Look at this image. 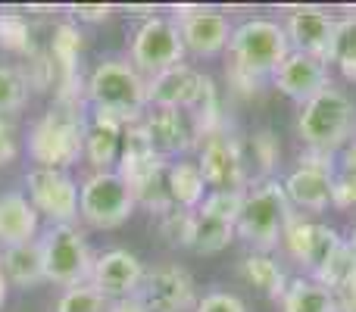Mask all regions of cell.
Returning a JSON list of instances; mask_svg holds the SVG:
<instances>
[{"label":"cell","instance_id":"cell-1","mask_svg":"<svg viewBox=\"0 0 356 312\" xmlns=\"http://www.w3.org/2000/svg\"><path fill=\"white\" fill-rule=\"evenodd\" d=\"M88 138V113L75 104L56 100L47 113L35 122L29 135V156L44 169H63L75 165L85 156Z\"/></svg>","mask_w":356,"mask_h":312},{"label":"cell","instance_id":"cell-2","mask_svg":"<svg viewBox=\"0 0 356 312\" xmlns=\"http://www.w3.org/2000/svg\"><path fill=\"white\" fill-rule=\"evenodd\" d=\"M288 54V31L275 19H244L241 25H234L228 38V69L253 81L272 79V72L282 66Z\"/></svg>","mask_w":356,"mask_h":312},{"label":"cell","instance_id":"cell-3","mask_svg":"<svg viewBox=\"0 0 356 312\" xmlns=\"http://www.w3.org/2000/svg\"><path fill=\"white\" fill-rule=\"evenodd\" d=\"M85 97L97 110L116 113L125 122H138L147 110V79L129 60H104L88 75Z\"/></svg>","mask_w":356,"mask_h":312},{"label":"cell","instance_id":"cell-4","mask_svg":"<svg viewBox=\"0 0 356 312\" xmlns=\"http://www.w3.org/2000/svg\"><path fill=\"white\" fill-rule=\"evenodd\" d=\"M291 215L294 213H291L284 184L275 181V178H266V181H259L257 188H250L244 194V206H241L234 231L257 253H269L272 247L282 244L284 225H288Z\"/></svg>","mask_w":356,"mask_h":312},{"label":"cell","instance_id":"cell-5","mask_svg":"<svg viewBox=\"0 0 356 312\" xmlns=\"http://www.w3.org/2000/svg\"><path fill=\"white\" fill-rule=\"evenodd\" d=\"M356 125V110L344 91L328 85L316 97H309L300 106V119H297V131H300L307 150H322V154H334L350 141V131Z\"/></svg>","mask_w":356,"mask_h":312},{"label":"cell","instance_id":"cell-6","mask_svg":"<svg viewBox=\"0 0 356 312\" xmlns=\"http://www.w3.org/2000/svg\"><path fill=\"white\" fill-rule=\"evenodd\" d=\"M41 256H44V275L47 281L60 288H79L91 284L94 256L88 250L85 231L75 225H50L41 238Z\"/></svg>","mask_w":356,"mask_h":312},{"label":"cell","instance_id":"cell-7","mask_svg":"<svg viewBox=\"0 0 356 312\" xmlns=\"http://www.w3.org/2000/svg\"><path fill=\"white\" fill-rule=\"evenodd\" d=\"M135 197L116 172H94L79 188V215L91 228H119L129 222Z\"/></svg>","mask_w":356,"mask_h":312},{"label":"cell","instance_id":"cell-8","mask_svg":"<svg viewBox=\"0 0 356 312\" xmlns=\"http://www.w3.org/2000/svg\"><path fill=\"white\" fill-rule=\"evenodd\" d=\"M178 63H184V44L175 19L166 16L144 19L138 25L135 38H131V66L141 75L154 79V75L166 72Z\"/></svg>","mask_w":356,"mask_h":312},{"label":"cell","instance_id":"cell-9","mask_svg":"<svg viewBox=\"0 0 356 312\" xmlns=\"http://www.w3.org/2000/svg\"><path fill=\"white\" fill-rule=\"evenodd\" d=\"M25 188H29V200L38 209V215H47L54 225H72L79 215V184L69 172L63 169H35L25 175Z\"/></svg>","mask_w":356,"mask_h":312},{"label":"cell","instance_id":"cell-10","mask_svg":"<svg viewBox=\"0 0 356 312\" xmlns=\"http://www.w3.org/2000/svg\"><path fill=\"white\" fill-rule=\"evenodd\" d=\"M147 312H194L197 309V284L188 269L169 263L156 265L141 281L135 297Z\"/></svg>","mask_w":356,"mask_h":312},{"label":"cell","instance_id":"cell-11","mask_svg":"<svg viewBox=\"0 0 356 312\" xmlns=\"http://www.w3.org/2000/svg\"><path fill=\"white\" fill-rule=\"evenodd\" d=\"M203 172V181L213 190H247V169L241 144L228 135L225 129L209 135L200 141V159H197Z\"/></svg>","mask_w":356,"mask_h":312},{"label":"cell","instance_id":"cell-12","mask_svg":"<svg viewBox=\"0 0 356 312\" xmlns=\"http://www.w3.org/2000/svg\"><path fill=\"white\" fill-rule=\"evenodd\" d=\"M209 75L197 72L188 63L166 69V72L147 79V106L150 110H184L191 113L200 104L203 91H207Z\"/></svg>","mask_w":356,"mask_h":312},{"label":"cell","instance_id":"cell-13","mask_svg":"<svg viewBox=\"0 0 356 312\" xmlns=\"http://www.w3.org/2000/svg\"><path fill=\"white\" fill-rule=\"evenodd\" d=\"M144 265L135 253L129 250H106L104 256L94 259V272H91V288L97 294H104L110 303H122V300H135L138 290L144 281Z\"/></svg>","mask_w":356,"mask_h":312},{"label":"cell","instance_id":"cell-14","mask_svg":"<svg viewBox=\"0 0 356 312\" xmlns=\"http://www.w3.org/2000/svg\"><path fill=\"white\" fill-rule=\"evenodd\" d=\"M175 25L181 31L184 54L191 56H216L228 47L232 38V22L228 16L203 6H181L175 16Z\"/></svg>","mask_w":356,"mask_h":312},{"label":"cell","instance_id":"cell-15","mask_svg":"<svg viewBox=\"0 0 356 312\" xmlns=\"http://www.w3.org/2000/svg\"><path fill=\"white\" fill-rule=\"evenodd\" d=\"M282 244H284V250L291 253L294 263H300L303 269L316 272L344 240H341V234L334 231V228L319 225V222H309V219H303V215L294 213L288 219V225H284Z\"/></svg>","mask_w":356,"mask_h":312},{"label":"cell","instance_id":"cell-16","mask_svg":"<svg viewBox=\"0 0 356 312\" xmlns=\"http://www.w3.org/2000/svg\"><path fill=\"white\" fill-rule=\"evenodd\" d=\"M284 31H288L291 50L332 63L334 35H338V19L332 13L316 10V6H300V10L291 13Z\"/></svg>","mask_w":356,"mask_h":312},{"label":"cell","instance_id":"cell-17","mask_svg":"<svg viewBox=\"0 0 356 312\" xmlns=\"http://www.w3.org/2000/svg\"><path fill=\"white\" fill-rule=\"evenodd\" d=\"M272 85H275L284 97L297 100V104L303 106L309 97H316L319 91H325L332 81H328L325 60H316V56L291 50V54L284 56L282 66L272 72Z\"/></svg>","mask_w":356,"mask_h":312},{"label":"cell","instance_id":"cell-18","mask_svg":"<svg viewBox=\"0 0 356 312\" xmlns=\"http://www.w3.org/2000/svg\"><path fill=\"white\" fill-rule=\"evenodd\" d=\"M144 129L150 135L156 154H188L191 147H200L194 119L184 110H150L144 113Z\"/></svg>","mask_w":356,"mask_h":312},{"label":"cell","instance_id":"cell-19","mask_svg":"<svg viewBox=\"0 0 356 312\" xmlns=\"http://www.w3.org/2000/svg\"><path fill=\"white\" fill-rule=\"evenodd\" d=\"M125 119H119L116 113H106L91 106L88 113V138H85V156L97 172H106V165L116 163L122 154V131Z\"/></svg>","mask_w":356,"mask_h":312},{"label":"cell","instance_id":"cell-20","mask_svg":"<svg viewBox=\"0 0 356 312\" xmlns=\"http://www.w3.org/2000/svg\"><path fill=\"white\" fill-rule=\"evenodd\" d=\"M38 209L19 190L0 194V250L16 244H29L38 234Z\"/></svg>","mask_w":356,"mask_h":312},{"label":"cell","instance_id":"cell-21","mask_svg":"<svg viewBox=\"0 0 356 312\" xmlns=\"http://www.w3.org/2000/svg\"><path fill=\"white\" fill-rule=\"evenodd\" d=\"M332 181H334L332 172L297 165L282 184H284V194H288L291 206L307 209V213H322L332 203Z\"/></svg>","mask_w":356,"mask_h":312},{"label":"cell","instance_id":"cell-22","mask_svg":"<svg viewBox=\"0 0 356 312\" xmlns=\"http://www.w3.org/2000/svg\"><path fill=\"white\" fill-rule=\"evenodd\" d=\"M0 272H3L6 284H16V288H38V284H44L47 275H44L41 240L3 247L0 250Z\"/></svg>","mask_w":356,"mask_h":312},{"label":"cell","instance_id":"cell-23","mask_svg":"<svg viewBox=\"0 0 356 312\" xmlns=\"http://www.w3.org/2000/svg\"><path fill=\"white\" fill-rule=\"evenodd\" d=\"M166 194L172 200V206L178 209H191L197 213L207 197V181H203V172L197 163L188 159H178L166 169Z\"/></svg>","mask_w":356,"mask_h":312},{"label":"cell","instance_id":"cell-24","mask_svg":"<svg viewBox=\"0 0 356 312\" xmlns=\"http://www.w3.org/2000/svg\"><path fill=\"white\" fill-rule=\"evenodd\" d=\"M282 312H338V300H334V290H328L316 278H297V281H288Z\"/></svg>","mask_w":356,"mask_h":312},{"label":"cell","instance_id":"cell-25","mask_svg":"<svg viewBox=\"0 0 356 312\" xmlns=\"http://www.w3.org/2000/svg\"><path fill=\"white\" fill-rule=\"evenodd\" d=\"M241 275H244L253 288L263 290L266 297H272V300H282L284 290H288V278H284L282 265H278L269 253L253 250L250 256H244V263H241Z\"/></svg>","mask_w":356,"mask_h":312},{"label":"cell","instance_id":"cell-26","mask_svg":"<svg viewBox=\"0 0 356 312\" xmlns=\"http://www.w3.org/2000/svg\"><path fill=\"white\" fill-rule=\"evenodd\" d=\"M0 47L19 56H35L31 25L22 13H0Z\"/></svg>","mask_w":356,"mask_h":312},{"label":"cell","instance_id":"cell-27","mask_svg":"<svg viewBox=\"0 0 356 312\" xmlns=\"http://www.w3.org/2000/svg\"><path fill=\"white\" fill-rule=\"evenodd\" d=\"M332 63H338V69L344 72L347 81H356V13L338 19V35H334Z\"/></svg>","mask_w":356,"mask_h":312},{"label":"cell","instance_id":"cell-28","mask_svg":"<svg viewBox=\"0 0 356 312\" xmlns=\"http://www.w3.org/2000/svg\"><path fill=\"white\" fill-rule=\"evenodd\" d=\"M244 194L247 190H209L197 213L207 215V219L225 222V225H238L241 206H244Z\"/></svg>","mask_w":356,"mask_h":312},{"label":"cell","instance_id":"cell-29","mask_svg":"<svg viewBox=\"0 0 356 312\" xmlns=\"http://www.w3.org/2000/svg\"><path fill=\"white\" fill-rule=\"evenodd\" d=\"M353 272H356V256H353L350 244H347V240H344V244H341L338 250H334L332 256H328L325 263H322L319 269L313 272V275H316V281H319V284H325L328 290H338L341 284H344L347 278L353 275Z\"/></svg>","mask_w":356,"mask_h":312},{"label":"cell","instance_id":"cell-30","mask_svg":"<svg viewBox=\"0 0 356 312\" xmlns=\"http://www.w3.org/2000/svg\"><path fill=\"white\" fill-rule=\"evenodd\" d=\"M234 225H225V222L207 219V215L197 213V231H194V247L191 250L197 253H222L234 238Z\"/></svg>","mask_w":356,"mask_h":312},{"label":"cell","instance_id":"cell-31","mask_svg":"<svg viewBox=\"0 0 356 312\" xmlns=\"http://www.w3.org/2000/svg\"><path fill=\"white\" fill-rule=\"evenodd\" d=\"M194 231H197V213H191V209L172 206L169 213L160 215V234L172 247H194Z\"/></svg>","mask_w":356,"mask_h":312},{"label":"cell","instance_id":"cell-32","mask_svg":"<svg viewBox=\"0 0 356 312\" xmlns=\"http://www.w3.org/2000/svg\"><path fill=\"white\" fill-rule=\"evenodd\" d=\"M29 100V81L19 69L0 66V116L6 113H19Z\"/></svg>","mask_w":356,"mask_h":312},{"label":"cell","instance_id":"cell-33","mask_svg":"<svg viewBox=\"0 0 356 312\" xmlns=\"http://www.w3.org/2000/svg\"><path fill=\"white\" fill-rule=\"evenodd\" d=\"M113 303L104 294L91 288V284H79V288H69L66 294L56 303V312H110Z\"/></svg>","mask_w":356,"mask_h":312},{"label":"cell","instance_id":"cell-34","mask_svg":"<svg viewBox=\"0 0 356 312\" xmlns=\"http://www.w3.org/2000/svg\"><path fill=\"white\" fill-rule=\"evenodd\" d=\"M253 156H257L259 169H263L266 175L278 165V159H282V147H278V138L272 135L269 129H263V131L253 135Z\"/></svg>","mask_w":356,"mask_h":312},{"label":"cell","instance_id":"cell-35","mask_svg":"<svg viewBox=\"0 0 356 312\" xmlns=\"http://www.w3.org/2000/svg\"><path fill=\"white\" fill-rule=\"evenodd\" d=\"M194 312H247V306L241 297L225 294V290H213V294H207L203 300H197Z\"/></svg>","mask_w":356,"mask_h":312},{"label":"cell","instance_id":"cell-36","mask_svg":"<svg viewBox=\"0 0 356 312\" xmlns=\"http://www.w3.org/2000/svg\"><path fill=\"white\" fill-rule=\"evenodd\" d=\"M332 206H338V209H353L356 206V175H347V172L334 175V181H332Z\"/></svg>","mask_w":356,"mask_h":312},{"label":"cell","instance_id":"cell-37","mask_svg":"<svg viewBox=\"0 0 356 312\" xmlns=\"http://www.w3.org/2000/svg\"><path fill=\"white\" fill-rule=\"evenodd\" d=\"M19 156V138H16V125L6 116H0V169L10 163H16Z\"/></svg>","mask_w":356,"mask_h":312},{"label":"cell","instance_id":"cell-38","mask_svg":"<svg viewBox=\"0 0 356 312\" xmlns=\"http://www.w3.org/2000/svg\"><path fill=\"white\" fill-rule=\"evenodd\" d=\"M334 300H338V312H356V272L334 290Z\"/></svg>","mask_w":356,"mask_h":312},{"label":"cell","instance_id":"cell-39","mask_svg":"<svg viewBox=\"0 0 356 312\" xmlns=\"http://www.w3.org/2000/svg\"><path fill=\"white\" fill-rule=\"evenodd\" d=\"M113 6L106 3H81L75 6V16H79V22H104V19H110Z\"/></svg>","mask_w":356,"mask_h":312},{"label":"cell","instance_id":"cell-40","mask_svg":"<svg viewBox=\"0 0 356 312\" xmlns=\"http://www.w3.org/2000/svg\"><path fill=\"white\" fill-rule=\"evenodd\" d=\"M300 165H309V169H322L334 175V154H322V150H307L300 154Z\"/></svg>","mask_w":356,"mask_h":312},{"label":"cell","instance_id":"cell-41","mask_svg":"<svg viewBox=\"0 0 356 312\" xmlns=\"http://www.w3.org/2000/svg\"><path fill=\"white\" fill-rule=\"evenodd\" d=\"M341 165H344L347 175H356V141L344 144V154H341Z\"/></svg>","mask_w":356,"mask_h":312},{"label":"cell","instance_id":"cell-42","mask_svg":"<svg viewBox=\"0 0 356 312\" xmlns=\"http://www.w3.org/2000/svg\"><path fill=\"white\" fill-rule=\"evenodd\" d=\"M110 312H147V309H144L138 300H122V303H113Z\"/></svg>","mask_w":356,"mask_h":312},{"label":"cell","instance_id":"cell-43","mask_svg":"<svg viewBox=\"0 0 356 312\" xmlns=\"http://www.w3.org/2000/svg\"><path fill=\"white\" fill-rule=\"evenodd\" d=\"M6 290H10V284H6L3 272H0V306H3V303H6Z\"/></svg>","mask_w":356,"mask_h":312},{"label":"cell","instance_id":"cell-44","mask_svg":"<svg viewBox=\"0 0 356 312\" xmlns=\"http://www.w3.org/2000/svg\"><path fill=\"white\" fill-rule=\"evenodd\" d=\"M347 244H350V250H353V256H356V228H353V234H350V240H347Z\"/></svg>","mask_w":356,"mask_h":312}]
</instances>
